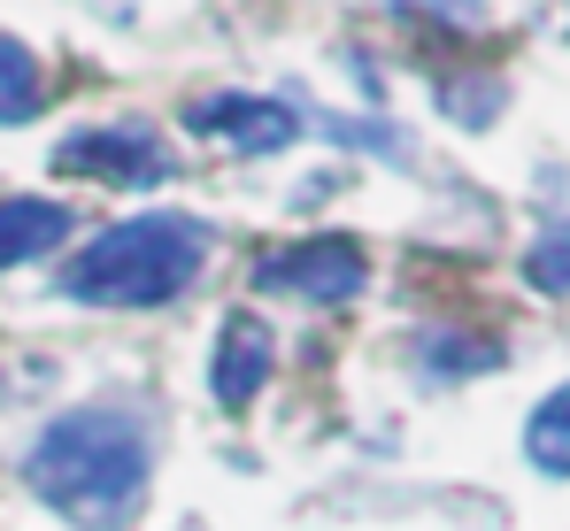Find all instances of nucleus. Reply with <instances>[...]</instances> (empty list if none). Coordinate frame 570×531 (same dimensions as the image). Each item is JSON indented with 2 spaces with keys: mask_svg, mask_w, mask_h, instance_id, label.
<instances>
[{
  "mask_svg": "<svg viewBox=\"0 0 570 531\" xmlns=\"http://www.w3.org/2000/svg\"><path fill=\"white\" fill-rule=\"evenodd\" d=\"M524 454H532V470L570 478V385H556V393L532 409V424H524Z\"/></svg>",
  "mask_w": 570,
  "mask_h": 531,
  "instance_id": "nucleus-9",
  "label": "nucleus"
},
{
  "mask_svg": "<svg viewBox=\"0 0 570 531\" xmlns=\"http://www.w3.org/2000/svg\"><path fill=\"white\" fill-rule=\"evenodd\" d=\"M501 100H509L501 78H448V86H440V108H448L455 124H471V131H485V124L501 116Z\"/></svg>",
  "mask_w": 570,
  "mask_h": 531,
  "instance_id": "nucleus-11",
  "label": "nucleus"
},
{
  "mask_svg": "<svg viewBox=\"0 0 570 531\" xmlns=\"http://www.w3.org/2000/svg\"><path fill=\"white\" fill-rule=\"evenodd\" d=\"M39 108H47V70H39V55L0 31V131L31 124Z\"/></svg>",
  "mask_w": 570,
  "mask_h": 531,
  "instance_id": "nucleus-8",
  "label": "nucleus"
},
{
  "mask_svg": "<svg viewBox=\"0 0 570 531\" xmlns=\"http://www.w3.org/2000/svg\"><path fill=\"white\" fill-rule=\"evenodd\" d=\"M524 269H532V285H540V293L570 301V232H548V239H532Z\"/></svg>",
  "mask_w": 570,
  "mask_h": 531,
  "instance_id": "nucleus-13",
  "label": "nucleus"
},
{
  "mask_svg": "<svg viewBox=\"0 0 570 531\" xmlns=\"http://www.w3.org/2000/svg\"><path fill=\"white\" fill-rule=\"evenodd\" d=\"M416 362H424V377H478V370L501 362V347L493 340H463V332H424Z\"/></svg>",
  "mask_w": 570,
  "mask_h": 531,
  "instance_id": "nucleus-10",
  "label": "nucleus"
},
{
  "mask_svg": "<svg viewBox=\"0 0 570 531\" xmlns=\"http://www.w3.org/2000/svg\"><path fill=\"white\" fill-rule=\"evenodd\" d=\"M363 285H371V255H363V239H347V232L293 239V247H278V255L255 263V293H293V301H308V308H347V301H363Z\"/></svg>",
  "mask_w": 570,
  "mask_h": 531,
  "instance_id": "nucleus-4",
  "label": "nucleus"
},
{
  "mask_svg": "<svg viewBox=\"0 0 570 531\" xmlns=\"http://www.w3.org/2000/svg\"><path fill=\"white\" fill-rule=\"evenodd\" d=\"M78 232V208L70 200H47V193H0V269L47 263L55 247H70Z\"/></svg>",
  "mask_w": 570,
  "mask_h": 531,
  "instance_id": "nucleus-7",
  "label": "nucleus"
},
{
  "mask_svg": "<svg viewBox=\"0 0 570 531\" xmlns=\"http://www.w3.org/2000/svg\"><path fill=\"white\" fill-rule=\"evenodd\" d=\"M271 370H278V340H271V324L255 316V308H232L224 316V332H216V354H208V393H216V409H255V393L271 385Z\"/></svg>",
  "mask_w": 570,
  "mask_h": 531,
  "instance_id": "nucleus-6",
  "label": "nucleus"
},
{
  "mask_svg": "<svg viewBox=\"0 0 570 531\" xmlns=\"http://www.w3.org/2000/svg\"><path fill=\"white\" fill-rule=\"evenodd\" d=\"M324 139H340V147H371V155H385V163H409V139L401 131H385V124H371V116H308Z\"/></svg>",
  "mask_w": 570,
  "mask_h": 531,
  "instance_id": "nucleus-12",
  "label": "nucleus"
},
{
  "mask_svg": "<svg viewBox=\"0 0 570 531\" xmlns=\"http://www.w3.org/2000/svg\"><path fill=\"white\" fill-rule=\"evenodd\" d=\"M23 478L31 493L70 517L78 531H124L147 509V478H155V440L139 416L108 409V401H78L62 409L31 454H23Z\"/></svg>",
  "mask_w": 570,
  "mask_h": 531,
  "instance_id": "nucleus-1",
  "label": "nucleus"
},
{
  "mask_svg": "<svg viewBox=\"0 0 570 531\" xmlns=\"http://www.w3.org/2000/svg\"><path fill=\"white\" fill-rule=\"evenodd\" d=\"M401 16H432V23H448V31H478L485 23V0H393Z\"/></svg>",
  "mask_w": 570,
  "mask_h": 531,
  "instance_id": "nucleus-14",
  "label": "nucleus"
},
{
  "mask_svg": "<svg viewBox=\"0 0 570 531\" xmlns=\"http://www.w3.org/2000/svg\"><path fill=\"white\" fill-rule=\"evenodd\" d=\"M200 269H208V224L178 208H147L94 232L55 269V293L78 308H170Z\"/></svg>",
  "mask_w": 570,
  "mask_h": 531,
  "instance_id": "nucleus-2",
  "label": "nucleus"
},
{
  "mask_svg": "<svg viewBox=\"0 0 570 531\" xmlns=\"http://www.w3.org/2000/svg\"><path fill=\"white\" fill-rule=\"evenodd\" d=\"M47 170L78 177V185H108V193H155L178 177V155L163 147V131L147 116H108V124H78L70 139H55Z\"/></svg>",
  "mask_w": 570,
  "mask_h": 531,
  "instance_id": "nucleus-3",
  "label": "nucleus"
},
{
  "mask_svg": "<svg viewBox=\"0 0 570 531\" xmlns=\"http://www.w3.org/2000/svg\"><path fill=\"white\" fill-rule=\"evenodd\" d=\"M186 131L232 147V155H285L308 124H301L285 100H271V92H200L186 108Z\"/></svg>",
  "mask_w": 570,
  "mask_h": 531,
  "instance_id": "nucleus-5",
  "label": "nucleus"
}]
</instances>
